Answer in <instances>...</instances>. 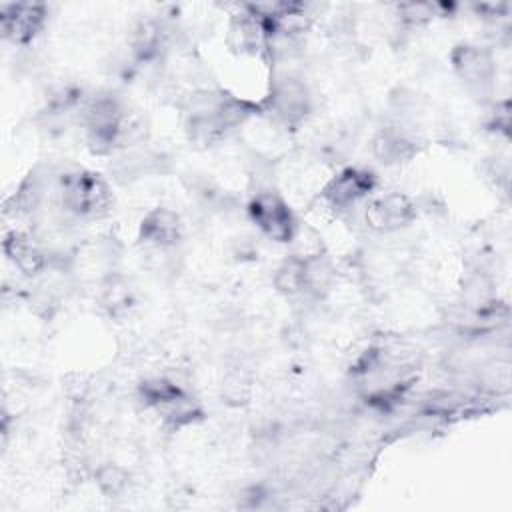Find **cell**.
<instances>
[{
	"instance_id": "6da1fadb",
	"label": "cell",
	"mask_w": 512,
	"mask_h": 512,
	"mask_svg": "<svg viewBox=\"0 0 512 512\" xmlns=\"http://www.w3.org/2000/svg\"><path fill=\"white\" fill-rule=\"evenodd\" d=\"M182 110L190 144L210 148L262 112V106L220 88H196L184 98Z\"/></svg>"
},
{
	"instance_id": "7a4b0ae2",
	"label": "cell",
	"mask_w": 512,
	"mask_h": 512,
	"mask_svg": "<svg viewBox=\"0 0 512 512\" xmlns=\"http://www.w3.org/2000/svg\"><path fill=\"white\" fill-rule=\"evenodd\" d=\"M56 208L68 218L90 222L110 214L114 194L108 180L88 168H66L54 184Z\"/></svg>"
},
{
	"instance_id": "3957f363",
	"label": "cell",
	"mask_w": 512,
	"mask_h": 512,
	"mask_svg": "<svg viewBox=\"0 0 512 512\" xmlns=\"http://www.w3.org/2000/svg\"><path fill=\"white\" fill-rule=\"evenodd\" d=\"M136 396L146 410H152L164 428L180 430L204 420L200 400L168 376H150L136 386Z\"/></svg>"
},
{
	"instance_id": "277c9868",
	"label": "cell",
	"mask_w": 512,
	"mask_h": 512,
	"mask_svg": "<svg viewBox=\"0 0 512 512\" xmlns=\"http://www.w3.org/2000/svg\"><path fill=\"white\" fill-rule=\"evenodd\" d=\"M128 112L112 92H98L80 106V124L88 148L98 154H112L122 138Z\"/></svg>"
},
{
	"instance_id": "5b68a950",
	"label": "cell",
	"mask_w": 512,
	"mask_h": 512,
	"mask_svg": "<svg viewBox=\"0 0 512 512\" xmlns=\"http://www.w3.org/2000/svg\"><path fill=\"white\" fill-rule=\"evenodd\" d=\"M260 106L262 114H268L274 124L286 130H296L312 114L314 100L308 84L300 76L284 72L272 78L270 92Z\"/></svg>"
},
{
	"instance_id": "8992f818",
	"label": "cell",
	"mask_w": 512,
	"mask_h": 512,
	"mask_svg": "<svg viewBox=\"0 0 512 512\" xmlns=\"http://www.w3.org/2000/svg\"><path fill=\"white\" fill-rule=\"evenodd\" d=\"M246 216L264 238L276 244H292L300 228L292 206L274 188H258L246 204Z\"/></svg>"
},
{
	"instance_id": "52a82bcc",
	"label": "cell",
	"mask_w": 512,
	"mask_h": 512,
	"mask_svg": "<svg viewBox=\"0 0 512 512\" xmlns=\"http://www.w3.org/2000/svg\"><path fill=\"white\" fill-rule=\"evenodd\" d=\"M376 186L378 178L372 170L362 166H344L324 182L320 188V200L336 214H342L368 200Z\"/></svg>"
},
{
	"instance_id": "ba28073f",
	"label": "cell",
	"mask_w": 512,
	"mask_h": 512,
	"mask_svg": "<svg viewBox=\"0 0 512 512\" xmlns=\"http://www.w3.org/2000/svg\"><path fill=\"white\" fill-rule=\"evenodd\" d=\"M450 66L456 78L474 94H488L496 80L494 52L482 44L460 42L450 50Z\"/></svg>"
},
{
	"instance_id": "9c48e42d",
	"label": "cell",
	"mask_w": 512,
	"mask_h": 512,
	"mask_svg": "<svg viewBox=\"0 0 512 512\" xmlns=\"http://www.w3.org/2000/svg\"><path fill=\"white\" fill-rule=\"evenodd\" d=\"M364 224L376 234H394L412 226L418 218L416 202L398 190L370 196L364 202Z\"/></svg>"
},
{
	"instance_id": "30bf717a",
	"label": "cell",
	"mask_w": 512,
	"mask_h": 512,
	"mask_svg": "<svg viewBox=\"0 0 512 512\" xmlns=\"http://www.w3.org/2000/svg\"><path fill=\"white\" fill-rule=\"evenodd\" d=\"M48 6L42 2H14L0 6L2 36L16 44H30L46 26Z\"/></svg>"
},
{
	"instance_id": "8fae6325",
	"label": "cell",
	"mask_w": 512,
	"mask_h": 512,
	"mask_svg": "<svg viewBox=\"0 0 512 512\" xmlns=\"http://www.w3.org/2000/svg\"><path fill=\"white\" fill-rule=\"evenodd\" d=\"M182 238V218L168 206L150 208L138 224V242L154 250H172L182 242Z\"/></svg>"
},
{
	"instance_id": "7c38bea8",
	"label": "cell",
	"mask_w": 512,
	"mask_h": 512,
	"mask_svg": "<svg viewBox=\"0 0 512 512\" xmlns=\"http://www.w3.org/2000/svg\"><path fill=\"white\" fill-rule=\"evenodd\" d=\"M226 44L232 52L240 56H260L268 54L270 38L264 20L254 14L248 4L240 6L238 14H232L228 22Z\"/></svg>"
},
{
	"instance_id": "4fadbf2b",
	"label": "cell",
	"mask_w": 512,
	"mask_h": 512,
	"mask_svg": "<svg viewBox=\"0 0 512 512\" xmlns=\"http://www.w3.org/2000/svg\"><path fill=\"white\" fill-rule=\"evenodd\" d=\"M420 150V142L408 128H402L398 122L380 126L372 140L370 152L382 166H400L412 160Z\"/></svg>"
},
{
	"instance_id": "5bb4252c",
	"label": "cell",
	"mask_w": 512,
	"mask_h": 512,
	"mask_svg": "<svg viewBox=\"0 0 512 512\" xmlns=\"http://www.w3.org/2000/svg\"><path fill=\"white\" fill-rule=\"evenodd\" d=\"M2 250L6 258L22 272L26 278H36L50 266V254L44 250L40 240L24 230L6 232L2 240Z\"/></svg>"
},
{
	"instance_id": "9a60e30c",
	"label": "cell",
	"mask_w": 512,
	"mask_h": 512,
	"mask_svg": "<svg viewBox=\"0 0 512 512\" xmlns=\"http://www.w3.org/2000/svg\"><path fill=\"white\" fill-rule=\"evenodd\" d=\"M98 304L112 320H124L136 306V294L130 280L120 272H108L98 286Z\"/></svg>"
},
{
	"instance_id": "2e32d148",
	"label": "cell",
	"mask_w": 512,
	"mask_h": 512,
	"mask_svg": "<svg viewBox=\"0 0 512 512\" xmlns=\"http://www.w3.org/2000/svg\"><path fill=\"white\" fill-rule=\"evenodd\" d=\"M304 258V294L310 298H324L336 282V266L322 250Z\"/></svg>"
},
{
	"instance_id": "e0dca14e",
	"label": "cell",
	"mask_w": 512,
	"mask_h": 512,
	"mask_svg": "<svg viewBox=\"0 0 512 512\" xmlns=\"http://www.w3.org/2000/svg\"><path fill=\"white\" fill-rule=\"evenodd\" d=\"M274 290L286 298L304 294V258L298 254L286 256L272 276Z\"/></svg>"
},
{
	"instance_id": "ac0fdd59",
	"label": "cell",
	"mask_w": 512,
	"mask_h": 512,
	"mask_svg": "<svg viewBox=\"0 0 512 512\" xmlns=\"http://www.w3.org/2000/svg\"><path fill=\"white\" fill-rule=\"evenodd\" d=\"M252 374L248 368L244 366H232L224 372L222 382H220V396L222 402H226L228 406H244L248 404V400L252 398Z\"/></svg>"
},
{
	"instance_id": "d6986e66",
	"label": "cell",
	"mask_w": 512,
	"mask_h": 512,
	"mask_svg": "<svg viewBox=\"0 0 512 512\" xmlns=\"http://www.w3.org/2000/svg\"><path fill=\"white\" fill-rule=\"evenodd\" d=\"M94 482L104 496L118 498L126 492L130 484V474L124 466L116 462H104L94 470Z\"/></svg>"
},
{
	"instance_id": "ffe728a7",
	"label": "cell",
	"mask_w": 512,
	"mask_h": 512,
	"mask_svg": "<svg viewBox=\"0 0 512 512\" xmlns=\"http://www.w3.org/2000/svg\"><path fill=\"white\" fill-rule=\"evenodd\" d=\"M396 16L400 24L408 28H418L432 22L436 16H440V12L438 6L432 2H404L396 6Z\"/></svg>"
}]
</instances>
